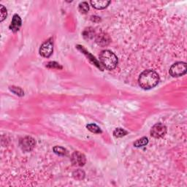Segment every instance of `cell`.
<instances>
[{
    "instance_id": "cell-1",
    "label": "cell",
    "mask_w": 187,
    "mask_h": 187,
    "mask_svg": "<svg viewBox=\"0 0 187 187\" xmlns=\"http://www.w3.org/2000/svg\"><path fill=\"white\" fill-rule=\"evenodd\" d=\"M159 82V76L155 71L147 69L140 75L138 83L140 86L145 90L151 89L158 85Z\"/></svg>"
},
{
    "instance_id": "cell-2",
    "label": "cell",
    "mask_w": 187,
    "mask_h": 187,
    "mask_svg": "<svg viewBox=\"0 0 187 187\" xmlns=\"http://www.w3.org/2000/svg\"><path fill=\"white\" fill-rule=\"evenodd\" d=\"M100 61L103 67L109 70L115 69L118 64V58L114 53L109 50H105L101 52L100 54Z\"/></svg>"
},
{
    "instance_id": "cell-3",
    "label": "cell",
    "mask_w": 187,
    "mask_h": 187,
    "mask_svg": "<svg viewBox=\"0 0 187 187\" xmlns=\"http://www.w3.org/2000/svg\"><path fill=\"white\" fill-rule=\"evenodd\" d=\"M186 64L183 62H178L175 63L171 66L170 69V74L173 77L177 78L184 75L186 73Z\"/></svg>"
},
{
    "instance_id": "cell-4",
    "label": "cell",
    "mask_w": 187,
    "mask_h": 187,
    "mask_svg": "<svg viewBox=\"0 0 187 187\" xmlns=\"http://www.w3.org/2000/svg\"><path fill=\"white\" fill-rule=\"evenodd\" d=\"M167 133V127L161 123H157L152 127L151 130V137L154 138H161Z\"/></svg>"
},
{
    "instance_id": "cell-5",
    "label": "cell",
    "mask_w": 187,
    "mask_h": 187,
    "mask_svg": "<svg viewBox=\"0 0 187 187\" xmlns=\"http://www.w3.org/2000/svg\"><path fill=\"white\" fill-rule=\"evenodd\" d=\"M53 51H54V44L51 39H49L47 41L43 42L40 48V54L43 57H50L52 55Z\"/></svg>"
},
{
    "instance_id": "cell-6",
    "label": "cell",
    "mask_w": 187,
    "mask_h": 187,
    "mask_svg": "<svg viewBox=\"0 0 187 187\" xmlns=\"http://www.w3.org/2000/svg\"><path fill=\"white\" fill-rule=\"evenodd\" d=\"M19 145L21 149L23 151L29 152V151H31L35 148V141L32 137L27 136V137H23V138L20 140Z\"/></svg>"
},
{
    "instance_id": "cell-7",
    "label": "cell",
    "mask_w": 187,
    "mask_h": 187,
    "mask_svg": "<svg viewBox=\"0 0 187 187\" xmlns=\"http://www.w3.org/2000/svg\"><path fill=\"white\" fill-rule=\"evenodd\" d=\"M71 161L73 165L75 166H83L86 164V156L81 154L79 151H75L73 153L71 158Z\"/></svg>"
},
{
    "instance_id": "cell-8",
    "label": "cell",
    "mask_w": 187,
    "mask_h": 187,
    "mask_svg": "<svg viewBox=\"0 0 187 187\" xmlns=\"http://www.w3.org/2000/svg\"><path fill=\"white\" fill-rule=\"evenodd\" d=\"M21 26V18L18 15H14L13 20H12L11 25H10V29L12 32H16L19 30Z\"/></svg>"
},
{
    "instance_id": "cell-9",
    "label": "cell",
    "mask_w": 187,
    "mask_h": 187,
    "mask_svg": "<svg viewBox=\"0 0 187 187\" xmlns=\"http://www.w3.org/2000/svg\"><path fill=\"white\" fill-rule=\"evenodd\" d=\"M91 6L97 10H103L106 8L110 4V1H91Z\"/></svg>"
},
{
    "instance_id": "cell-10",
    "label": "cell",
    "mask_w": 187,
    "mask_h": 187,
    "mask_svg": "<svg viewBox=\"0 0 187 187\" xmlns=\"http://www.w3.org/2000/svg\"><path fill=\"white\" fill-rule=\"evenodd\" d=\"M96 42H97L98 45H102V46L107 45L110 42L109 37L108 35H105V34H103V35H99L97 36V38Z\"/></svg>"
},
{
    "instance_id": "cell-11",
    "label": "cell",
    "mask_w": 187,
    "mask_h": 187,
    "mask_svg": "<svg viewBox=\"0 0 187 187\" xmlns=\"http://www.w3.org/2000/svg\"><path fill=\"white\" fill-rule=\"evenodd\" d=\"M77 48H78V49H79V50H80V51H81V52H83V54H86V56H87V57H88H88H89L90 58H91V59H90V60H91V61H92V62H93V63H94V64H95V65H96V66H97V67H99V68H101V67H100V64H99V63H98V62H97V60H96V59H95V58H94V57H92V56H91V54H89V53H88V52H87V51H86V50H85V49H84V48H83V46H80V45H78V46H77Z\"/></svg>"
},
{
    "instance_id": "cell-12",
    "label": "cell",
    "mask_w": 187,
    "mask_h": 187,
    "mask_svg": "<svg viewBox=\"0 0 187 187\" xmlns=\"http://www.w3.org/2000/svg\"><path fill=\"white\" fill-rule=\"evenodd\" d=\"M149 143V139L146 137H143L140 139H138L134 143V146L135 147H143V146H145Z\"/></svg>"
},
{
    "instance_id": "cell-13",
    "label": "cell",
    "mask_w": 187,
    "mask_h": 187,
    "mask_svg": "<svg viewBox=\"0 0 187 187\" xmlns=\"http://www.w3.org/2000/svg\"><path fill=\"white\" fill-rule=\"evenodd\" d=\"M86 128H87L90 132H93V133L96 134L102 133V130H100V127L97 124H89L86 125Z\"/></svg>"
},
{
    "instance_id": "cell-14",
    "label": "cell",
    "mask_w": 187,
    "mask_h": 187,
    "mask_svg": "<svg viewBox=\"0 0 187 187\" xmlns=\"http://www.w3.org/2000/svg\"><path fill=\"white\" fill-rule=\"evenodd\" d=\"M54 151L56 154L59 156H66L67 154V149L62 146H55L54 148Z\"/></svg>"
},
{
    "instance_id": "cell-15",
    "label": "cell",
    "mask_w": 187,
    "mask_h": 187,
    "mask_svg": "<svg viewBox=\"0 0 187 187\" xmlns=\"http://www.w3.org/2000/svg\"><path fill=\"white\" fill-rule=\"evenodd\" d=\"M127 135V132L122 128H116L113 131V135L115 137H121Z\"/></svg>"
},
{
    "instance_id": "cell-16",
    "label": "cell",
    "mask_w": 187,
    "mask_h": 187,
    "mask_svg": "<svg viewBox=\"0 0 187 187\" xmlns=\"http://www.w3.org/2000/svg\"><path fill=\"white\" fill-rule=\"evenodd\" d=\"M10 90L15 94L18 95V96L22 97L24 95V91L21 89L20 87H16V86H11L10 87Z\"/></svg>"
},
{
    "instance_id": "cell-17",
    "label": "cell",
    "mask_w": 187,
    "mask_h": 187,
    "mask_svg": "<svg viewBox=\"0 0 187 187\" xmlns=\"http://www.w3.org/2000/svg\"><path fill=\"white\" fill-rule=\"evenodd\" d=\"M89 10V6H88V3L86 2L80 3L79 5V11L82 13H86Z\"/></svg>"
},
{
    "instance_id": "cell-18",
    "label": "cell",
    "mask_w": 187,
    "mask_h": 187,
    "mask_svg": "<svg viewBox=\"0 0 187 187\" xmlns=\"http://www.w3.org/2000/svg\"><path fill=\"white\" fill-rule=\"evenodd\" d=\"M0 12H1V18H0V21L2 22L6 18L7 16H8V13H7V9L3 5H0Z\"/></svg>"
},
{
    "instance_id": "cell-19",
    "label": "cell",
    "mask_w": 187,
    "mask_h": 187,
    "mask_svg": "<svg viewBox=\"0 0 187 187\" xmlns=\"http://www.w3.org/2000/svg\"><path fill=\"white\" fill-rule=\"evenodd\" d=\"M46 67L48 68H54H54H57V69H62V66H60V64H58V63L55 62H51L48 63Z\"/></svg>"
},
{
    "instance_id": "cell-20",
    "label": "cell",
    "mask_w": 187,
    "mask_h": 187,
    "mask_svg": "<svg viewBox=\"0 0 187 187\" xmlns=\"http://www.w3.org/2000/svg\"><path fill=\"white\" fill-rule=\"evenodd\" d=\"M74 174H76V176L75 175H73L75 178H76V179H83L84 178V173L82 170H80L75 172Z\"/></svg>"
},
{
    "instance_id": "cell-21",
    "label": "cell",
    "mask_w": 187,
    "mask_h": 187,
    "mask_svg": "<svg viewBox=\"0 0 187 187\" xmlns=\"http://www.w3.org/2000/svg\"><path fill=\"white\" fill-rule=\"evenodd\" d=\"M91 28L86 29L83 32V36L84 37H87V38H91L93 37V31L90 29Z\"/></svg>"
}]
</instances>
